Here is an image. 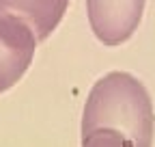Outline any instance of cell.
<instances>
[{"label": "cell", "mask_w": 155, "mask_h": 147, "mask_svg": "<svg viewBox=\"0 0 155 147\" xmlns=\"http://www.w3.org/2000/svg\"><path fill=\"white\" fill-rule=\"evenodd\" d=\"M155 113L147 87L125 71H110L91 89L84 117L82 145H138L153 141Z\"/></svg>", "instance_id": "obj_1"}, {"label": "cell", "mask_w": 155, "mask_h": 147, "mask_svg": "<svg viewBox=\"0 0 155 147\" xmlns=\"http://www.w3.org/2000/svg\"><path fill=\"white\" fill-rule=\"evenodd\" d=\"M147 0H86L88 24L104 46H119L136 32Z\"/></svg>", "instance_id": "obj_2"}, {"label": "cell", "mask_w": 155, "mask_h": 147, "mask_svg": "<svg viewBox=\"0 0 155 147\" xmlns=\"http://www.w3.org/2000/svg\"><path fill=\"white\" fill-rule=\"evenodd\" d=\"M37 43L35 32L22 20L0 15V93L26 74Z\"/></svg>", "instance_id": "obj_3"}, {"label": "cell", "mask_w": 155, "mask_h": 147, "mask_svg": "<svg viewBox=\"0 0 155 147\" xmlns=\"http://www.w3.org/2000/svg\"><path fill=\"white\" fill-rule=\"evenodd\" d=\"M69 0H0V15L22 20L43 41L52 35L67 11Z\"/></svg>", "instance_id": "obj_4"}]
</instances>
